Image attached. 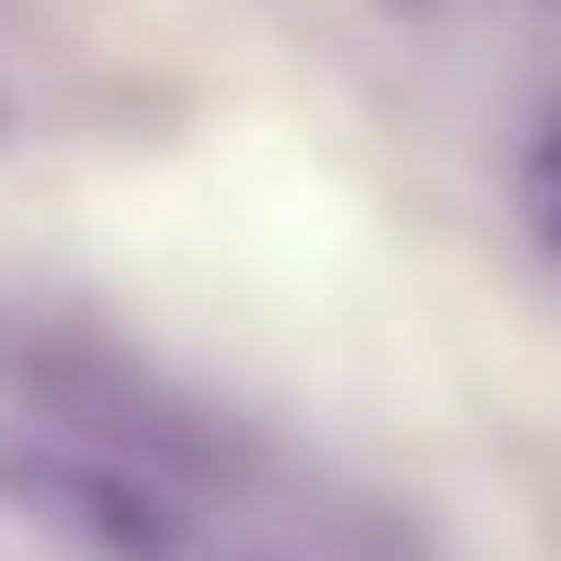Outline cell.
<instances>
[{
	"label": "cell",
	"mask_w": 561,
	"mask_h": 561,
	"mask_svg": "<svg viewBox=\"0 0 561 561\" xmlns=\"http://www.w3.org/2000/svg\"><path fill=\"white\" fill-rule=\"evenodd\" d=\"M526 192H538V216H550V239H561V119H550V144H538V168H526Z\"/></svg>",
	"instance_id": "cell-1"
}]
</instances>
